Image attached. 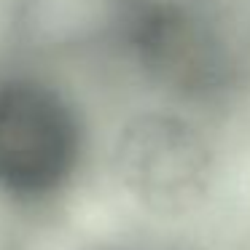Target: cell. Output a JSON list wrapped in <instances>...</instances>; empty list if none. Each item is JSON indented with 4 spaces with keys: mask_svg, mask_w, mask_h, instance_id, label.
<instances>
[{
    "mask_svg": "<svg viewBox=\"0 0 250 250\" xmlns=\"http://www.w3.org/2000/svg\"><path fill=\"white\" fill-rule=\"evenodd\" d=\"M83 162V126L65 94L35 78L0 83V196L46 205Z\"/></svg>",
    "mask_w": 250,
    "mask_h": 250,
    "instance_id": "cell-1",
    "label": "cell"
},
{
    "mask_svg": "<svg viewBox=\"0 0 250 250\" xmlns=\"http://www.w3.org/2000/svg\"><path fill=\"white\" fill-rule=\"evenodd\" d=\"M113 172L124 194L156 215H186L212 188V148L191 121L143 113L121 129Z\"/></svg>",
    "mask_w": 250,
    "mask_h": 250,
    "instance_id": "cell-2",
    "label": "cell"
},
{
    "mask_svg": "<svg viewBox=\"0 0 250 250\" xmlns=\"http://www.w3.org/2000/svg\"><path fill=\"white\" fill-rule=\"evenodd\" d=\"M132 41L143 62L183 89H207L218 78V57L199 24L178 11L151 8L132 24Z\"/></svg>",
    "mask_w": 250,
    "mask_h": 250,
    "instance_id": "cell-3",
    "label": "cell"
}]
</instances>
